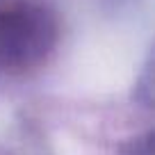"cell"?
I'll use <instances>...</instances> for the list:
<instances>
[{
	"label": "cell",
	"mask_w": 155,
	"mask_h": 155,
	"mask_svg": "<svg viewBox=\"0 0 155 155\" xmlns=\"http://www.w3.org/2000/svg\"><path fill=\"white\" fill-rule=\"evenodd\" d=\"M55 39L50 16L37 7L0 9V66L25 68L48 53Z\"/></svg>",
	"instance_id": "obj_1"
}]
</instances>
